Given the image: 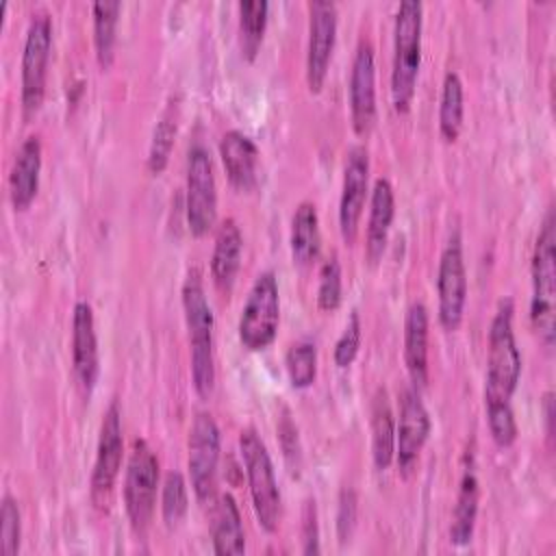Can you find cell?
Instances as JSON below:
<instances>
[{
  "label": "cell",
  "mask_w": 556,
  "mask_h": 556,
  "mask_svg": "<svg viewBox=\"0 0 556 556\" xmlns=\"http://www.w3.org/2000/svg\"><path fill=\"white\" fill-rule=\"evenodd\" d=\"M285 369L295 389H306L317 378V345L308 339L295 341L285 354Z\"/></svg>",
  "instance_id": "obj_31"
},
{
  "label": "cell",
  "mask_w": 556,
  "mask_h": 556,
  "mask_svg": "<svg viewBox=\"0 0 556 556\" xmlns=\"http://www.w3.org/2000/svg\"><path fill=\"white\" fill-rule=\"evenodd\" d=\"M432 421L430 413L421 400L419 389L404 387L400 393V410L395 421V463L402 476H410L419 454L430 437Z\"/></svg>",
  "instance_id": "obj_14"
},
{
  "label": "cell",
  "mask_w": 556,
  "mask_h": 556,
  "mask_svg": "<svg viewBox=\"0 0 556 556\" xmlns=\"http://www.w3.org/2000/svg\"><path fill=\"white\" fill-rule=\"evenodd\" d=\"M189 510L187 482L180 471H167L161 484V515L167 528H178Z\"/></svg>",
  "instance_id": "obj_32"
},
{
  "label": "cell",
  "mask_w": 556,
  "mask_h": 556,
  "mask_svg": "<svg viewBox=\"0 0 556 556\" xmlns=\"http://www.w3.org/2000/svg\"><path fill=\"white\" fill-rule=\"evenodd\" d=\"M185 213L193 237H204L217 219V182L211 152L202 141H195L187 154Z\"/></svg>",
  "instance_id": "obj_9"
},
{
  "label": "cell",
  "mask_w": 556,
  "mask_h": 556,
  "mask_svg": "<svg viewBox=\"0 0 556 556\" xmlns=\"http://www.w3.org/2000/svg\"><path fill=\"white\" fill-rule=\"evenodd\" d=\"M187 465L191 489L200 502L213 500L222 456V432L215 417L206 410L195 413L187 437Z\"/></svg>",
  "instance_id": "obj_10"
},
{
  "label": "cell",
  "mask_w": 556,
  "mask_h": 556,
  "mask_svg": "<svg viewBox=\"0 0 556 556\" xmlns=\"http://www.w3.org/2000/svg\"><path fill=\"white\" fill-rule=\"evenodd\" d=\"M239 11V43L248 61H254L269 22V2L267 0H241Z\"/></svg>",
  "instance_id": "obj_29"
},
{
  "label": "cell",
  "mask_w": 556,
  "mask_h": 556,
  "mask_svg": "<svg viewBox=\"0 0 556 556\" xmlns=\"http://www.w3.org/2000/svg\"><path fill=\"white\" fill-rule=\"evenodd\" d=\"M182 313L189 334V361H191V380L200 397H208L215 389V352H213V328L215 317L208 304L202 276L193 267L180 289Z\"/></svg>",
  "instance_id": "obj_2"
},
{
  "label": "cell",
  "mask_w": 556,
  "mask_h": 556,
  "mask_svg": "<svg viewBox=\"0 0 556 556\" xmlns=\"http://www.w3.org/2000/svg\"><path fill=\"white\" fill-rule=\"evenodd\" d=\"M478 504H480V480H478V467L473 450H467L463 456L460 467V480L456 491V502L452 510L450 521V543L456 547H463L471 543L476 519H478Z\"/></svg>",
  "instance_id": "obj_18"
},
{
  "label": "cell",
  "mask_w": 556,
  "mask_h": 556,
  "mask_svg": "<svg viewBox=\"0 0 556 556\" xmlns=\"http://www.w3.org/2000/svg\"><path fill=\"white\" fill-rule=\"evenodd\" d=\"M122 2L117 0H96L91 4L93 17V50L100 67H109L115 56L117 43V24H119Z\"/></svg>",
  "instance_id": "obj_27"
},
{
  "label": "cell",
  "mask_w": 556,
  "mask_h": 556,
  "mask_svg": "<svg viewBox=\"0 0 556 556\" xmlns=\"http://www.w3.org/2000/svg\"><path fill=\"white\" fill-rule=\"evenodd\" d=\"M122 460H124L122 410H119L117 400H111V404L106 406L102 421H100L96 460H93L91 480H89V495L98 508L109 504L111 493L117 482V476H119V469H122Z\"/></svg>",
  "instance_id": "obj_11"
},
{
  "label": "cell",
  "mask_w": 556,
  "mask_h": 556,
  "mask_svg": "<svg viewBox=\"0 0 556 556\" xmlns=\"http://www.w3.org/2000/svg\"><path fill=\"white\" fill-rule=\"evenodd\" d=\"M356 493L352 489H343L341 497H339V513H337V532H339V541L345 543L352 539V532L356 528Z\"/></svg>",
  "instance_id": "obj_36"
},
{
  "label": "cell",
  "mask_w": 556,
  "mask_h": 556,
  "mask_svg": "<svg viewBox=\"0 0 556 556\" xmlns=\"http://www.w3.org/2000/svg\"><path fill=\"white\" fill-rule=\"evenodd\" d=\"M289 248H291V258L298 267H308L319 256V248H321L319 215H317V206L311 200H302L293 211Z\"/></svg>",
  "instance_id": "obj_25"
},
{
  "label": "cell",
  "mask_w": 556,
  "mask_h": 556,
  "mask_svg": "<svg viewBox=\"0 0 556 556\" xmlns=\"http://www.w3.org/2000/svg\"><path fill=\"white\" fill-rule=\"evenodd\" d=\"M467 267L463 256L460 237L454 235L441 252L437 271V295H439V324L454 332L463 324L467 306Z\"/></svg>",
  "instance_id": "obj_13"
},
{
  "label": "cell",
  "mask_w": 556,
  "mask_h": 556,
  "mask_svg": "<svg viewBox=\"0 0 556 556\" xmlns=\"http://www.w3.org/2000/svg\"><path fill=\"white\" fill-rule=\"evenodd\" d=\"M41 139L39 135H28L13 159L11 172H9V198L15 211H26L37 191H39V176H41Z\"/></svg>",
  "instance_id": "obj_19"
},
{
  "label": "cell",
  "mask_w": 556,
  "mask_h": 556,
  "mask_svg": "<svg viewBox=\"0 0 556 556\" xmlns=\"http://www.w3.org/2000/svg\"><path fill=\"white\" fill-rule=\"evenodd\" d=\"M22 541V515L20 506L11 495L2 497L0 506V554L15 556Z\"/></svg>",
  "instance_id": "obj_34"
},
{
  "label": "cell",
  "mask_w": 556,
  "mask_h": 556,
  "mask_svg": "<svg viewBox=\"0 0 556 556\" xmlns=\"http://www.w3.org/2000/svg\"><path fill=\"white\" fill-rule=\"evenodd\" d=\"M348 98H350V119L356 135H369L376 124V63H374V46L369 39H361L352 59L350 80H348Z\"/></svg>",
  "instance_id": "obj_16"
},
{
  "label": "cell",
  "mask_w": 556,
  "mask_h": 556,
  "mask_svg": "<svg viewBox=\"0 0 556 556\" xmlns=\"http://www.w3.org/2000/svg\"><path fill=\"white\" fill-rule=\"evenodd\" d=\"M239 452H241L256 521L265 532L274 534L280 526V510H282L280 489H278V480L274 473L271 456H269L261 434L252 426L241 430Z\"/></svg>",
  "instance_id": "obj_5"
},
{
  "label": "cell",
  "mask_w": 556,
  "mask_h": 556,
  "mask_svg": "<svg viewBox=\"0 0 556 556\" xmlns=\"http://www.w3.org/2000/svg\"><path fill=\"white\" fill-rule=\"evenodd\" d=\"M428 330L430 315L421 300L408 304L404 315V365L415 389L428 384Z\"/></svg>",
  "instance_id": "obj_21"
},
{
  "label": "cell",
  "mask_w": 556,
  "mask_h": 556,
  "mask_svg": "<svg viewBox=\"0 0 556 556\" xmlns=\"http://www.w3.org/2000/svg\"><path fill=\"white\" fill-rule=\"evenodd\" d=\"M308 41H306V85L311 93H319L330 70L339 7L332 0H311L308 4Z\"/></svg>",
  "instance_id": "obj_12"
},
{
  "label": "cell",
  "mask_w": 556,
  "mask_h": 556,
  "mask_svg": "<svg viewBox=\"0 0 556 556\" xmlns=\"http://www.w3.org/2000/svg\"><path fill=\"white\" fill-rule=\"evenodd\" d=\"M159 458L154 450L143 441L135 439L126 473H124V508L135 532H146L152 521L159 491Z\"/></svg>",
  "instance_id": "obj_8"
},
{
  "label": "cell",
  "mask_w": 556,
  "mask_h": 556,
  "mask_svg": "<svg viewBox=\"0 0 556 556\" xmlns=\"http://www.w3.org/2000/svg\"><path fill=\"white\" fill-rule=\"evenodd\" d=\"M211 545L219 556L245 552V532L239 506L230 493H222L211 508Z\"/></svg>",
  "instance_id": "obj_24"
},
{
  "label": "cell",
  "mask_w": 556,
  "mask_h": 556,
  "mask_svg": "<svg viewBox=\"0 0 556 556\" xmlns=\"http://www.w3.org/2000/svg\"><path fill=\"white\" fill-rule=\"evenodd\" d=\"M515 304L504 298L489 326L486 371H484V408L486 413L513 410V395L521 378V352L513 330Z\"/></svg>",
  "instance_id": "obj_1"
},
{
  "label": "cell",
  "mask_w": 556,
  "mask_h": 556,
  "mask_svg": "<svg viewBox=\"0 0 556 556\" xmlns=\"http://www.w3.org/2000/svg\"><path fill=\"white\" fill-rule=\"evenodd\" d=\"M280 324V289L271 269L261 271L241 306L237 334L245 350L261 352L269 348L278 334Z\"/></svg>",
  "instance_id": "obj_6"
},
{
  "label": "cell",
  "mask_w": 556,
  "mask_h": 556,
  "mask_svg": "<svg viewBox=\"0 0 556 556\" xmlns=\"http://www.w3.org/2000/svg\"><path fill=\"white\" fill-rule=\"evenodd\" d=\"M395 217V191L389 178L380 176L374 180L369 191V217L365 230V258L376 265L387 248L389 230Z\"/></svg>",
  "instance_id": "obj_20"
},
{
  "label": "cell",
  "mask_w": 556,
  "mask_h": 556,
  "mask_svg": "<svg viewBox=\"0 0 556 556\" xmlns=\"http://www.w3.org/2000/svg\"><path fill=\"white\" fill-rule=\"evenodd\" d=\"M543 417H545L547 437H552V419H554V395H552V391H547L543 395Z\"/></svg>",
  "instance_id": "obj_39"
},
{
  "label": "cell",
  "mask_w": 556,
  "mask_h": 556,
  "mask_svg": "<svg viewBox=\"0 0 556 556\" xmlns=\"http://www.w3.org/2000/svg\"><path fill=\"white\" fill-rule=\"evenodd\" d=\"M243 235L232 217L217 226L213 254H211V278L219 291H230L241 267Z\"/></svg>",
  "instance_id": "obj_23"
},
{
  "label": "cell",
  "mask_w": 556,
  "mask_h": 556,
  "mask_svg": "<svg viewBox=\"0 0 556 556\" xmlns=\"http://www.w3.org/2000/svg\"><path fill=\"white\" fill-rule=\"evenodd\" d=\"M369 200V152L365 146H352L345 156L343 185L339 198V230L348 245L356 241L358 224Z\"/></svg>",
  "instance_id": "obj_15"
},
{
  "label": "cell",
  "mask_w": 556,
  "mask_h": 556,
  "mask_svg": "<svg viewBox=\"0 0 556 556\" xmlns=\"http://www.w3.org/2000/svg\"><path fill=\"white\" fill-rule=\"evenodd\" d=\"M176 132H178V104L167 102V106L163 109V113L154 126L152 141L148 148V169L152 174H161L167 167L172 150H174Z\"/></svg>",
  "instance_id": "obj_30"
},
{
  "label": "cell",
  "mask_w": 556,
  "mask_h": 556,
  "mask_svg": "<svg viewBox=\"0 0 556 556\" xmlns=\"http://www.w3.org/2000/svg\"><path fill=\"white\" fill-rule=\"evenodd\" d=\"M72 363L78 382L91 393L100 376V350L93 308L87 300H78L72 311Z\"/></svg>",
  "instance_id": "obj_17"
},
{
  "label": "cell",
  "mask_w": 556,
  "mask_h": 556,
  "mask_svg": "<svg viewBox=\"0 0 556 556\" xmlns=\"http://www.w3.org/2000/svg\"><path fill=\"white\" fill-rule=\"evenodd\" d=\"M532 298L530 321L541 343L549 350L554 345V315H556V222L554 211L547 208L530 258Z\"/></svg>",
  "instance_id": "obj_4"
},
{
  "label": "cell",
  "mask_w": 556,
  "mask_h": 556,
  "mask_svg": "<svg viewBox=\"0 0 556 556\" xmlns=\"http://www.w3.org/2000/svg\"><path fill=\"white\" fill-rule=\"evenodd\" d=\"M371 460L376 469L384 471L395 456V417L389 404V395L382 387L376 389L371 397Z\"/></svg>",
  "instance_id": "obj_26"
},
{
  "label": "cell",
  "mask_w": 556,
  "mask_h": 556,
  "mask_svg": "<svg viewBox=\"0 0 556 556\" xmlns=\"http://www.w3.org/2000/svg\"><path fill=\"white\" fill-rule=\"evenodd\" d=\"M52 52V17L48 11H35L30 15L24 48H22V113L24 117H33L46 96V80H48V65Z\"/></svg>",
  "instance_id": "obj_7"
},
{
  "label": "cell",
  "mask_w": 556,
  "mask_h": 556,
  "mask_svg": "<svg viewBox=\"0 0 556 556\" xmlns=\"http://www.w3.org/2000/svg\"><path fill=\"white\" fill-rule=\"evenodd\" d=\"M300 534H302V552H304V554H319V549H321V547H319L317 506H315V500H311V497L304 502Z\"/></svg>",
  "instance_id": "obj_37"
},
{
  "label": "cell",
  "mask_w": 556,
  "mask_h": 556,
  "mask_svg": "<svg viewBox=\"0 0 556 556\" xmlns=\"http://www.w3.org/2000/svg\"><path fill=\"white\" fill-rule=\"evenodd\" d=\"M278 437H280V445L282 452L289 460L291 467H300V439H298V428L293 424V419L289 415L280 417L278 424Z\"/></svg>",
  "instance_id": "obj_38"
},
{
  "label": "cell",
  "mask_w": 556,
  "mask_h": 556,
  "mask_svg": "<svg viewBox=\"0 0 556 556\" xmlns=\"http://www.w3.org/2000/svg\"><path fill=\"white\" fill-rule=\"evenodd\" d=\"M465 119V87L458 72L450 70L443 76L439 98V132L445 141H456Z\"/></svg>",
  "instance_id": "obj_28"
},
{
  "label": "cell",
  "mask_w": 556,
  "mask_h": 556,
  "mask_svg": "<svg viewBox=\"0 0 556 556\" xmlns=\"http://www.w3.org/2000/svg\"><path fill=\"white\" fill-rule=\"evenodd\" d=\"M219 156L228 174V180L239 191H248L256 185V169H258L261 154L254 139H250L237 128L226 130L219 139Z\"/></svg>",
  "instance_id": "obj_22"
},
{
  "label": "cell",
  "mask_w": 556,
  "mask_h": 556,
  "mask_svg": "<svg viewBox=\"0 0 556 556\" xmlns=\"http://www.w3.org/2000/svg\"><path fill=\"white\" fill-rule=\"evenodd\" d=\"M421 33L424 4L419 0H402L393 20L391 59V102L397 113H408L415 98L421 67Z\"/></svg>",
  "instance_id": "obj_3"
},
{
  "label": "cell",
  "mask_w": 556,
  "mask_h": 556,
  "mask_svg": "<svg viewBox=\"0 0 556 556\" xmlns=\"http://www.w3.org/2000/svg\"><path fill=\"white\" fill-rule=\"evenodd\" d=\"M361 341H363L361 315H358V311H352L350 319H348L343 332L339 334V339L334 341V350H332V358L339 369H345L354 363V358L358 356V350H361Z\"/></svg>",
  "instance_id": "obj_35"
},
{
  "label": "cell",
  "mask_w": 556,
  "mask_h": 556,
  "mask_svg": "<svg viewBox=\"0 0 556 556\" xmlns=\"http://www.w3.org/2000/svg\"><path fill=\"white\" fill-rule=\"evenodd\" d=\"M343 298V274L337 256H328L319 267L317 306L321 311H337Z\"/></svg>",
  "instance_id": "obj_33"
}]
</instances>
